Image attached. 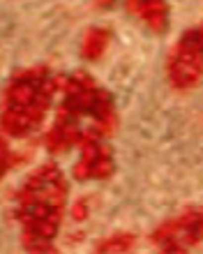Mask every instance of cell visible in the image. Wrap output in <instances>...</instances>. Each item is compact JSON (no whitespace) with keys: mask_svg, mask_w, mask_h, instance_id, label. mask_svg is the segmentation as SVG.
Instances as JSON below:
<instances>
[{"mask_svg":"<svg viewBox=\"0 0 203 254\" xmlns=\"http://www.w3.org/2000/svg\"><path fill=\"white\" fill-rule=\"evenodd\" d=\"M152 245L162 254H190L203 243V208H185L152 231Z\"/></svg>","mask_w":203,"mask_h":254,"instance_id":"obj_5","label":"cell"},{"mask_svg":"<svg viewBox=\"0 0 203 254\" xmlns=\"http://www.w3.org/2000/svg\"><path fill=\"white\" fill-rule=\"evenodd\" d=\"M62 88V74L51 76L44 65L26 67L12 76L2 102L5 136L23 139L44 123L53 95Z\"/></svg>","mask_w":203,"mask_h":254,"instance_id":"obj_2","label":"cell"},{"mask_svg":"<svg viewBox=\"0 0 203 254\" xmlns=\"http://www.w3.org/2000/svg\"><path fill=\"white\" fill-rule=\"evenodd\" d=\"M166 79L176 90H190L203 79V26L190 28L171 49Z\"/></svg>","mask_w":203,"mask_h":254,"instance_id":"obj_4","label":"cell"},{"mask_svg":"<svg viewBox=\"0 0 203 254\" xmlns=\"http://www.w3.org/2000/svg\"><path fill=\"white\" fill-rule=\"evenodd\" d=\"M129 14H134L136 19H141L152 33H164L166 21H169V5L159 2V0H148V2H127L125 5Z\"/></svg>","mask_w":203,"mask_h":254,"instance_id":"obj_7","label":"cell"},{"mask_svg":"<svg viewBox=\"0 0 203 254\" xmlns=\"http://www.w3.org/2000/svg\"><path fill=\"white\" fill-rule=\"evenodd\" d=\"M79 148H81V157L72 171L76 181H104L108 176H113L115 162L108 143H104L97 136H90V139H83Z\"/></svg>","mask_w":203,"mask_h":254,"instance_id":"obj_6","label":"cell"},{"mask_svg":"<svg viewBox=\"0 0 203 254\" xmlns=\"http://www.w3.org/2000/svg\"><path fill=\"white\" fill-rule=\"evenodd\" d=\"M72 213H74L76 220H86V213H88V208H86V201H76L74 208H72Z\"/></svg>","mask_w":203,"mask_h":254,"instance_id":"obj_10","label":"cell"},{"mask_svg":"<svg viewBox=\"0 0 203 254\" xmlns=\"http://www.w3.org/2000/svg\"><path fill=\"white\" fill-rule=\"evenodd\" d=\"M67 208V178L58 164L47 162L26 178L16 192L21 243L30 254H49Z\"/></svg>","mask_w":203,"mask_h":254,"instance_id":"obj_1","label":"cell"},{"mask_svg":"<svg viewBox=\"0 0 203 254\" xmlns=\"http://www.w3.org/2000/svg\"><path fill=\"white\" fill-rule=\"evenodd\" d=\"M108 42H111V30L108 28H102V26H93L86 30L83 35V42H81V54L83 58L88 61H97L104 56L106 51Z\"/></svg>","mask_w":203,"mask_h":254,"instance_id":"obj_8","label":"cell"},{"mask_svg":"<svg viewBox=\"0 0 203 254\" xmlns=\"http://www.w3.org/2000/svg\"><path fill=\"white\" fill-rule=\"evenodd\" d=\"M136 238L132 234H115L108 236L106 241L100 243V248L95 250V254H129V250L134 248Z\"/></svg>","mask_w":203,"mask_h":254,"instance_id":"obj_9","label":"cell"},{"mask_svg":"<svg viewBox=\"0 0 203 254\" xmlns=\"http://www.w3.org/2000/svg\"><path fill=\"white\" fill-rule=\"evenodd\" d=\"M62 102L55 118L74 123L81 127L86 139L90 136H108L115 132L118 116H115L113 97L106 88H102L90 74L74 72L62 76Z\"/></svg>","mask_w":203,"mask_h":254,"instance_id":"obj_3","label":"cell"}]
</instances>
